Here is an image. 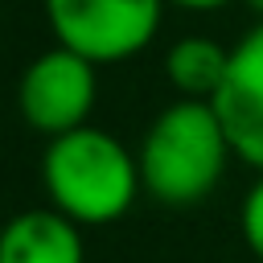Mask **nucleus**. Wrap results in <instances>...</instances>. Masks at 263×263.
<instances>
[{
  "label": "nucleus",
  "instance_id": "1",
  "mask_svg": "<svg viewBox=\"0 0 263 263\" xmlns=\"http://www.w3.org/2000/svg\"><path fill=\"white\" fill-rule=\"evenodd\" d=\"M230 160L234 148L210 99L168 103L164 111H156V119L148 123L136 148L144 193L168 210L201 205L226 177Z\"/></svg>",
  "mask_w": 263,
  "mask_h": 263
},
{
  "label": "nucleus",
  "instance_id": "2",
  "mask_svg": "<svg viewBox=\"0 0 263 263\" xmlns=\"http://www.w3.org/2000/svg\"><path fill=\"white\" fill-rule=\"evenodd\" d=\"M41 185L53 210L78 226L119 222L144 193L136 152L107 127L82 123L53 136L41 152Z\"/></svg>",
  "mask_w": 263,
  "mask_h": 263
},
{
  "label": "nucleus",
  "instance_id": "3",
  "mask_svg": "<svg viewBox=\"0 0 263 263\" xmlns=\"http://www.w3.org/2000/svg\"><path fill=\"white\" fill-rule=\"evenodd\" d=\"M53 45H66L95 66H115L144 53L160 29L164 0H41Z\"/></svg>",
  "mask_w": 263,
  "mask_h": 263
},
{
  "label": "nucleus",
  "instance_id": "4",
  "mask_svg": "<svg viewBox=\"0 0 263 263\" xmlns=\"http://www.w3.org/2000/svg\"><path fill=\"white\" fill-rule=\"evenodd\" d=\"M95 99H99V66L66 45L37 53L16 82V111L25 127H33L45 140L90 123Z\"/></svg>",
  "mask_w": 263,
  "mask_h": 263
},
{
  "label": "nucleus",
  "instance_id": "5",
  "mask_svg": "<svg viewBox=\"0 0 263 263\" xmlns=\"http://www.w3.org/2000/svg\"><path fill=\"white\" fill-rule=\"evenodd\" d=\"M210 103L226 127L234 160L263 173V21H255L230 49L226 78Z\"/></svg>",
  "mask_w": 263,
  "mask_h": 263
},
{
  "label": "nucleus",
  "instance_id": "6",
  "mask_svg": "<svg viewBox=\"0 0 263 263\" xmlns=\"http://www.w3.org/2000/svg\"><path fill=\"white\" fill-rule=\"evenodd\" d=\"M0 263H86L82 226L62 210H21L0 226Z\"/></svg>",
  "mask_w": 263,
  "mask_h": 263
},
{
  "label": "nucleus",
  "instance_id": "7",
  "mask_svg": "<svg viewBox=\"0 0 263 263\" xmlns=\"http://www.w3.org/2000/svg\"><path fill=\"white\" fill-rule=\"evenodd\" d=\"M230 66V49L214 37H181L164 53V74L181 99H214Z\"/></svg>",
  "mask_w": 263,
  "mask_h": 263
},
{
  "label": "nucleus",
  "instance_id": "8",
  "mask_svg": "<svg viewBox=\"0 0 263 263\" xmlns=\"http://www.w3.org/2000/svg\"><path fill=\"white\" fill-rule=\"evenodd\" d=\"M238 226H242V242H247V251L263 263V173H255V185H251L247 197H242Z\"/></svg>",
  "mask_w": 263,
  "mask_h": 263
},
{
  "label": "nucleus",
  "instance_id": "9",
  "mask_svg": "<svg viewBox=\"0 0 263 263\" xmlns=\"http://www.w3.org/2000/svg\"><path fill=\"white\" fill-rule=\"evenodd\" d=\"M164 4L185 8V12H218V8H226L230 0H164Z\"/></svg>",
  "mask_w": 263,
  "mask_h": 263
},
{
  "label": "nucleus",
  "instance_id": "10",
  "mask_svg": "<svg viewBox=\"0 0 263 263\" xmlns=\"http://www.w3.org/2000/svg\"><path fill=\"white\" fill-rule=\"evenodd\" d=\"M251 12H255V21H263V0H242Z\"/></svg>",
  "mask_w": 263,
  "mask_h": 263
}]
</instances>
